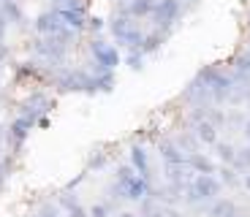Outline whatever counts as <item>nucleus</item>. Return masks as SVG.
<instances>
[{
  "mask_svg": "<svg viewBox=\"0 0 250 217\" xmlns=\"http://www.w3.org/2000/svg\"><path fill=\"white\" fill-rule=\"evenodd\" d=\"M152 17H155L158 25H169L171 19H177V14H180V3L177 0H158V3H152Z\"/></svg>",
  "mask_w": 250,
  "mask_h": 217,
  "instance_id": "1",
  "label": "nucleus"
},
{
  "mask_svg": "<svg viewBox=\"0 0 250 217\" xmlns=\"http://www.w3.org/2000/svg\"><path fill=\"white\" fill-rule=\"evenodd\" d=\"M93 55H95V60L104 65V68H114L117 65V52L109 46V43H104V41H93Z\"/></svg>",
  "mask_w": 250,
  "mask_h": 217,
  "instance_id": "2",
  "label": "nucleus"
},
{
  "mask_svg": "<svg viewBox=\"0 0 250 217\" xmlns=\"http://www.w3.org/2000/svg\"><path fill=\"white\" fill-rule=\"evenodd\" d=\"M152 11V0H131V6H128V14L131 17H144V14Z\"/></svg>",
  "mask_w": 250,
  "mask_h": 217,
  "instance_id": "3",
  "label": "nucleus"
},
{
  "mask_svg": "<svg viewBox=\"0 0 250 217\" xmlns=\"http://www.w3.org/2000/svg\"><path fill=\"white\" fill-rule=\"evenodd\" d=\"M199 136L204 138V141H215V128L209 122H201L199 125Z\"/></svg>",
  "mask_w": 250,
  "mask_h": 217,
  "instance_id": "4",
  "label": "nucleus"
}]
</instances>
